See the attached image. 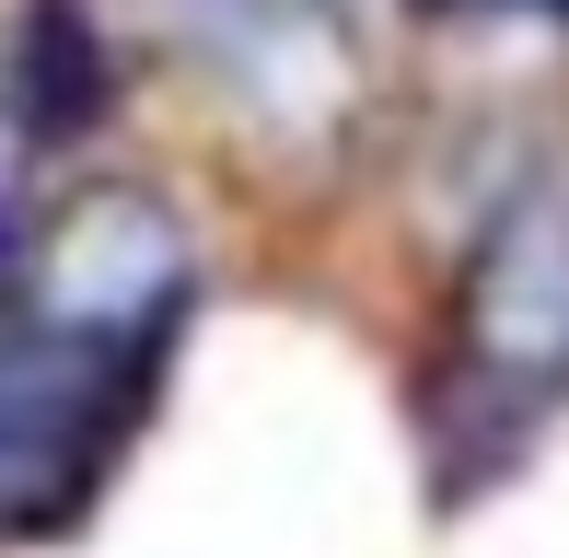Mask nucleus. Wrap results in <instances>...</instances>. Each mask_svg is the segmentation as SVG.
I'll return each mask as SVG.
<instances>
[{"mask_svg":"<svg viewBox=\"0 0 569 558\" xmlns=\"http://www.w3.org/2000/svg\"><path fill=\"white\" fill-rule=\"evenodd\" d=\"M151 372L128 349H93L47 315H0V536H59L93 512L128 419H140Z\"/></svg>","mask_w":569,"mask_h":558,"instance_id":"obj_1","label":"nucleus"},{"mask_svg":"<svg viewBox=\"0 0 569 558\" xmlns=\"http://www.w3.org/2000/svg\"><path fill=\"white\" fill-rule=\"evenodd\" d=\"M558 396H569V187H523L465 268L442 430H488L511 454Z\"/></svg>","mask_w":569,"mask_h":558,"instance_id":"obj_2","label":"nucleus"},{"mask_svg":"<svg viewBox=\"0 0 569 558\" xmlns=\"http://www.w3.org/2000/svg\"><path fill=\"white\" fill-rule=\"evenodd\" d=\"M187 291H198L187 221L151 187H93V198H70L36 233V268H23L12 302L47 315V326H70V338H93V349L163 361L174 326H187ZM12 302H0V315H12Z\"/></svg>","mask_w":569,"mask_h":558,"instance_id":"obj_3","label":"nucleus"},{"mask_svg":"<svg viewBox=\"0 0 569 558\" xmlns=\"http://www.w3.org/2000/svg\"><path fill=\"white\" fill-rule=\"evenodd\" d=\"M12 93L36 117V140H82L93 106H106V36H93L70 0H36L12 36Z\"/></svg>","mask_w":569,"mask_h":558,"instance_id":"obj_4","label":"nucleus"},{"mask_svg":"<svg viewBox=\"0 0 569 558\" xmlns=\"http://www.w3.org/2000/svg\"><path fill=\"white\" fill-rule=\"evenodd\" d=\"M36 268V117H23L12 70H0V302Z\"/></svg>","mask_w":569,"mask_h":558,"instance_id":"obj_5","label":"nucleus"},{"mask_svg":"<svg viewBox=\"0 0 569 558\" xmlns=\"http://www.w3.org/2000/svg\"><path fill=\"white\" fill-rule=\"evenodd\" d=\"M511 12H569V0H511Z\"/></svg>","mask_w":569,"mask_h":558,"instance_id":"obj_6","label":"nucleus"}]
</instances>
